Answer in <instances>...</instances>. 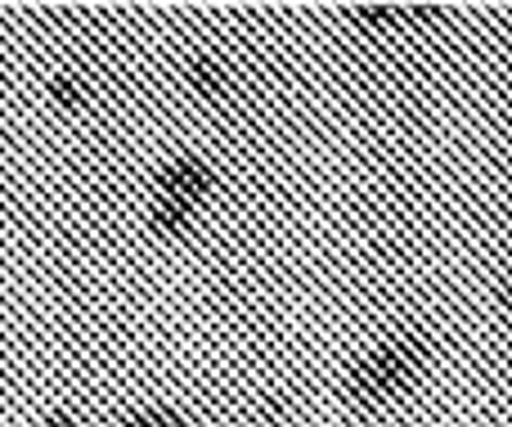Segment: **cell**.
<instances>
[{"mask_svg": "<svg viewBox=\"0 0 512 427\" xmlns=\"http://www.w3.org/2000/svg\"><path fill=\"white\" fill-rule=\"evenodd\" d=\"M265 427H288V410H283V405H270V410H265Z\"/></svg>", "mask_w": 512, "mask_h": 427, "instance_id": "9c48e42d", "label": "cell"}, {"mask_svg": "<svg viewBox=\"0 0 512 427\" xmlns=\"http://www.w3.org/2000/svg\"><path fill=\"white\" fill-rule=\"evenodd\" d=\"M351 18L355 23H373V27H387L400 18L396 5H351Z\"/></svg>", "mask_w": 512, "mask_h": 427, "instance_id": "8992f818", "label": "cell"}, {"mask_svg": "<svg viewBox=\"0 0 512 427\" xmlns=\"http://www.w3.org/2000/svg\"><path fill=\"white\" fill-rule=\"evenodd\" d=\"M189 86H194L207 104H225V99H230V77H225V68L216 59H207V54L189 63Z\"/></svg>", "mask_w": 512, "mask_h": 427, "instance_id": "3957f363", "label": "cell"}, {"mask_svg": "<svg viewBox=\"0 0 512 427\" xmlns=\"http://www.w3.org/2000/svg\"><path fill=\"white\" fill-rule=\"evenodd\" d=\"M158 189H162V198H180V203L198 207L216 189V171L203 158H180L158 176Z\"/></svg>", "mask_w": 512, "mask_h": 427, "instance_id": "7a4b0ae2", "label": "cell"}, {"mask_svg": "<svg viewBox=\"0 0 512 427\" xmlns=\"http://www.w3.org/2000/svg\"><path fill=\"white\" fill-rule=\"evenodd\" d=\"M189 216H194V207L189 203H180V198H158V203H153V230L180 234L189 225Z\"/></svg>", "mask_w": 512, "mask_h": 427, "instance_id": "277c9868", "label": "cell"}, {"mask_svg": "<svg viewBox=\"0 0 512 427\" xmlns=\"http://www.w3.org/2000/svg\"><path fill=\"white\" fill-rule=\"evenodd\" d=\"M423 365H427V342L396 338V342H387V347L369 351V356L351 369L346 396H351L355 405H382V401H391V396L409 392V383L423 374Z\"/></svg>", "mask_w": 512, "mask_h": 427, "instance_id": "6da1fadb", "label": "cell"}, {"mask_svg": "<svg viewBox=\"0 0 512 427\" xmlns=\"http://www.w3.org/2000/svg\"><path fill=\"white\" fill-rule=\"evenodd\" d=\"M122 427H180V414H171V410H144V414H135V419H126Z\"/></svg>", "mask_w": 512, "mask_h": 427, "instance_id": "52a82bcc", "label": "cell"}, {"mask_svg": "<svg viewBox=\"0 0 512 427\" xmlns=\"http://www.w3.org/2000/svg\"><path fill=\"white\" fill-rule=\"evenodd\" d=\"M50 95L59 99L63 108H81L90 99V86H86V81H77V77H54L50 81Z\"/></svg>", "mask_w": 512, "mask_h": 427, "instance_id": "5b68a950", "label": "cell"}, {"mask_svg": "<svg viewBox=\"0 0 512 427\" xmlns=\"http://www.w3.org/2000/svg\"><path fill=\"white\" fill-rule=\"evenodd\" d=\"M41 427H81V423H77V419H72V414L54 410V414H45V419H41Z\"/></svg>", "mask_w": 512, "mask_h": 427, "instance_id": "ba28073f", "label": "cell"}, {"mask_svg": "<svg viewBox=\"0 0 512 427\" xmlns=\"http://www.w3.org/2000/svg\"><path fill=\"white\" fill-rule=\"evenodd\" d=\"M508 302H512V284H508Z\"/></svg>", "mask_w": 512, "mask_h": 427, "instance_id": "30bf717a", "label": "cell"}]
</instances>
